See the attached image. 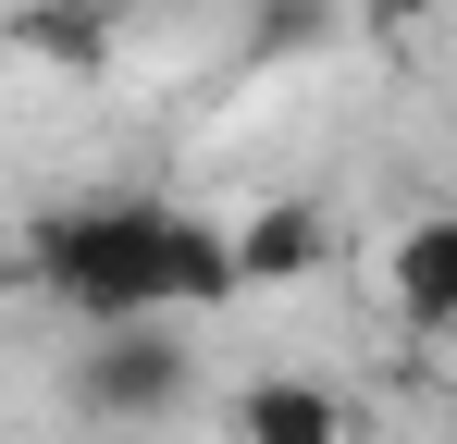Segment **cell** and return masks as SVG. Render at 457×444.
<instances>
[{"label": "cell", "mask_w": 457, "mask_h": 444, "mask_svg": "<svg viewBox=\"0 0 457 444\" xmlns=\"http://www.w3.org/2000/svg\"><path fill=\"white\" fill-rule=\"evenodd\" d=\"M359 12H371L383 37H395V25H420V12H445V0H359Z\"/></svg>", "instance_id": "cell-8"}, {"label": "cell", "mask_w": 457, "mask_h": 444, "mask_svg": "<svg viewBox=\"0 0 457 444\" xmlns=\"http://www.w3.org/2000/svg\"><path fill=\"white\" fill-rule=\"evenodd\" d=\"M383 296H395L408 333H457V210L395 222V247H383Z\"/></svg>", "instance_id": "cell-4"}, {"label": "cell", "mask_w": 457, "mask_h": 444, "mask_svg": "<svg viewBox=\"0 0 457 444\" xmlns=\"http://www.w3.org/2000/svg\"><path fill=\"white\" fill-rule=\"evenodd\" d=\"M223 444H346V395L309 370H260V382H235Z\"/></svg>", "instance_id": "cell-3"}, {"label": "cell", "mask_w": 457, "mask_h": 444, "mask_svg": "<svg viewBox=\"0 0 457 444\" xmlns=\"http://www.w3.org/2000/svg\"><path fill=\"white\" fill-rule=\"evenodd\" d=\"M112 12H124V0H25V12L0 25V50L37 62V74H99L112 62Z\"/></svg>", "instance_id": "cell-6"}, {"label": "cell", "mask_w": 457, "mask_h": 444, "mask_svg": "<svg viewBox=\"0 0 457 444\" xmlns=\"http://www.w3.org/2000/svg\"><path fill=\"white\" fill-rule=\"evenodd\" d=\"M334 259V222L309 210V198H260V210L235 222V296H272V284H309Z\"/></svg>", "instance_id": "cell-5"}, {"label": "cell", "mask_w": 457, "mask_h": 444, "mask_svg": "<svg viewBox=\"0 0 457 444\" xmlns=\"http://www.w3.org/2000/svg\"><path fill=\"white\" fill-rule=\"evenodd\" d=\"M186 370H198V358H186V333H173V321L87 333V358H75V407L137 432V420H173V407H186Z\"/></svg>", "instance_id": "cell-2"}, {"label": "cell", "mask_w": 457, "mask_h": 444, "mask_svg": "<svg viewBox=\"0 0 457 444\" xmlns=\"http://www.w3.org/2000/svg\"><path fill=\"white\" fill-rule=\"evenodd\" d=\"M25 284L75 333L198 321L235 296V222L173 210V198H62V210L25 222Z\"/></svg>", "instance_id": "cell-1"}, {"label": "cell", "mask_w": 457, "mask_h": 444, "mask_svg": "<svg viewBox=\"0 0 457 444\" xmlns=\"http://www.w3.org/2000/svg\"><path fill=\"white\" fill-rule=\"evenodd\" d=\"M321 25H334V0H272V12H260V50H309Z\"/></svg>", "instance_id": "cell-7"}, {"label": "cell", "mask_w": 457, "mask_h": 444, "mask_svg": "<svg viewBox=\"0 0 457 444\" xmlns=\"http://www.w3.org/2000/svg\"><path fill=\"white\" fill-rule=\"evenodd\" d=\"M445 444H457V420H445Z\"/></svg>", "instance_id": "cell-9"}]
</instances>
